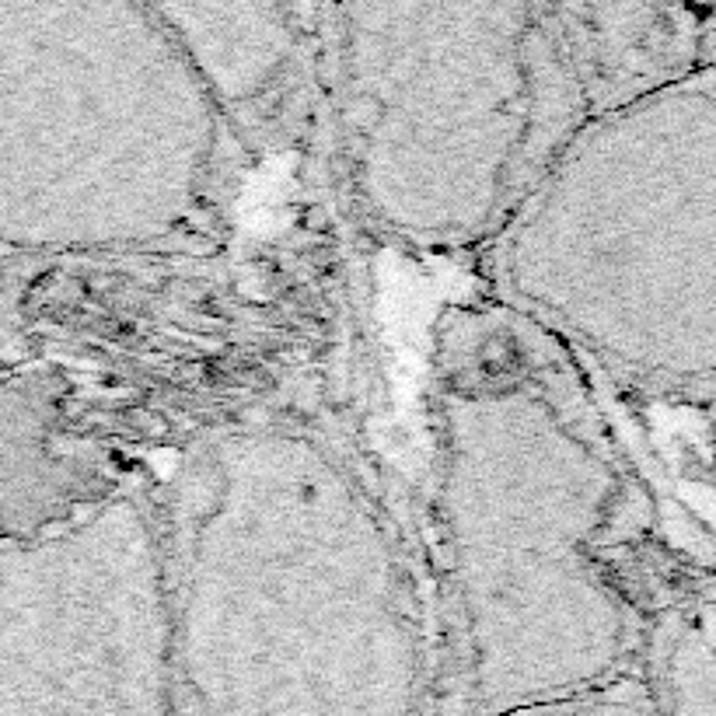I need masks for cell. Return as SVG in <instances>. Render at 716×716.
<instances>
[{
  "label": "cell",
  "instance_id": "obj_7",
  "mask_svg": "<svg viewBox=\"0 0 716 716\" xmlns=\"http://www.w3.org/2000/svg\"><path fill=\"white\" fill-rule=\"evenodd\" d=\"M591 112L622 109L716 67V4H556Z\"/></svg>",
  "mask_w": 716,
  "mask_h": 716
},
{
  "label": "cell",
  "instance_id": "obj_2",
  "mask_svg": "<svg viewBox=\"0 0 716 716\" xmlns=\"http://www.w3.org/2000/svg\"><path fill=\"white\" fill-rule=\"evenodd\" d=\"M381 420L269 406L154 482L175 716H444L420 493Z\"/></svg>",
  "mask_w": 716,
  "mask_h": 716
},
{
  "label": "cell",
  "instance_id": "obj_9",
  "mask_svg": "<svg viewBox=\"0 0 716 716\" xmlns=\"http://www.w3.org/2000/svg\"><path fill=\"white\" fill-rule=\"evenodd\" d=\"M699 427H703V444H699V451H703V476L710 479L713 500H716V402L699 416ZM713 538H716V521H713Z\"/></svg>",
  "mask_w": 716,
  "mask_h": 716
},
{
  "label": "cell",
  "instance_id": "obj_3",
  "mask_svg": "<svg viewBox=\"0 0 716 716\" xmlns=\"http://www.w3.org/2000/svg\"><path fill=\"white\" fill-rule=\"evenodd\" d=\"M336 214L241 144L158 4L0 18V235L49 266L224 259Z\"/></svg>",
  "mask_w": 716,
  "mask_h": 716
},
{
  "label": "cell",
  "instance_id": "obj_6",
  "mask_svg": "<svg viewBox=\"0 0 716 716\" xmlns=\"http://www.w3.org/2000/svg\"><path fill=\"white\" fill-rule=\"evenodd\" d=\"M158 7L252 158L325 175L322 4Z\"/></svg>",
  "mask_w": 716,
  "mask_h": 716
},
{
  "label": "cell",
  "instance_id": "obj_1",
  "mask_svg": "<svg viewBox=\"0 0 716 716\" xmlns=\"http://www.w3.org/2000/svg\"><path fill=\"white\" fill-rule=\"evenodd\" d=\"M416 399L444 716L640 682L661 615L716 573L650 427L482 287L434 311Z\"/></svg>",
  "mask_w": 716,
  "mask_h": 716
},
{
  "label": "cell",
  "instance_id": "obj_4",
  "mask_svg": "<svg viewBox=\"0 0 716 716\" xmlns=\"http://www.w3.org/2000/svg\"><path fill=\"white\" fill-rule=\"evenodd\" d=\"M318 25L346 235L371 266L402 255L476 273L594 119L556 4H322Z\"/></svg>",
  "mask_w": 716,
  "mask_h": 716
},
{
  "label": "cell",
  "instance_id": "obj_8",
  "mask_svg": "<svg viewBox=\"0 0 716 716\" xmlns=\"http://www.w3.org/2000/svg\"><path fill=\"white\" fill-rule=\"evenodd\" d=\"M510 716H661L640 682L622 685V689L591 692V696L563 699V703L531 706V710L510 713Z\"/></svg>",
  "mask_w": 716,
  "mask_h": 716
},
{
  "label": "cell",
  "instance_id": "obj_5",
  "mask_svg": "<svg viewBox=\"0 0 716 716\" xmlns=\"http://www.w3.org/2000/svg\"><path fill=\"white\" fill-rule=\"evenodd\" d=\"M476 287L559 339L626 413L716 402V67L601 112Z\"/></svg>",
  "mask_w": 716,
  "mask_h": 716
}]
</instances>
